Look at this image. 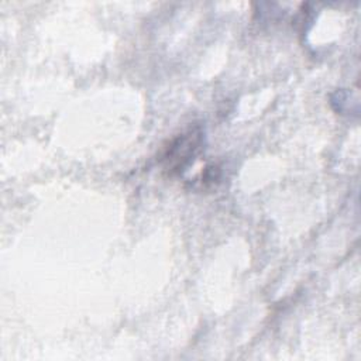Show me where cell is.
I'll return each mask as SVG.
<instances>
[{
	"label": "cell",
	"mask_w": 361,
	"mask_h": 361,
	"mask_svg": "<svg viewBox=\"0 0 361 361\" xmlns=\"http://www.w3.org/2000/svg\"><path fill=\"white\" fill-rule=\"evenodd\" d=\"M204 131L200 124L189 126L185 131L175 135L159 155V164L169 176L182 175L202 152Z\"/></svg>",
	"instance_id": "1"
}]
</instances>
